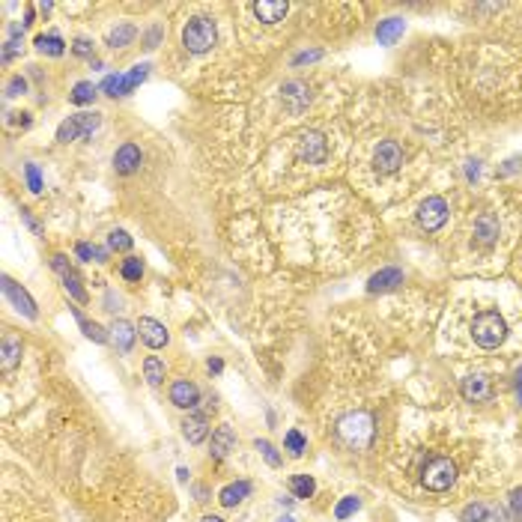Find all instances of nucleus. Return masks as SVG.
<instances>
[{
  "label": "nucleus",
  "mask_w": 522,
  "mask_h": 522,
  "mask_svg": "<svg viewBox=\"0 0 522 522\" xmlns=\"http://www.w3.org/2000/svg\"><path fill=\"white\" fill-rule=\"evenodd\" d=\"M472 338H474L477 347L493 349V347H498V343H505L507 326H505V319L498 317L495 310H484V314H477L474 323H472Z\"/></svg>",
  "instance_id": "1"
},
{
  "label": "nucleus",
  "mask_w": 522,
  "mask_h": 522,
  "mask_svg": "<svg viewBox=\"0 0 522 522\" xmlns=\"http://www.w3.org/2000/svg\"><path fill=\"white\" fill-rule=\"evenodd\" d=\"M218 42V30H215V21L212 18H191L188 24L182 27V45L191 51V54H206Z\"/></svg>",
  "instance_id": "2"
},
{
  "label": "nucleus",
  "mask_w": 522,
  "mask_h": 522,
  "mask_svg": "<svg viewBox=\"0 0 522 522\" xmlns=\"http://www.w3.org/2000/svg\"><path fill=\"white\" fill-rule=\"evenodd\" d=\"M338 433L343 436V442L352 448H368L373 442V418L368 412H352L347 418H340Z\"/></svg>",
  "instance_id": "3"
},
{
  "label": "nucleus",
  "mask_w": 522,
  "mask_h": 522,
  "mask_svg": "<svg viewBox=\"0 0 522 522\" xmlns=\"http://www.w3.org/2000/svg\"><path fill=\"white\" fill-rule=\"evenodd\" d=\"M454 481H457V465H454L451 460H445V457L430 460L424 474H421V484H424L430 493H445V490L454 486Z\"/></svg>",
  "instance_id": "4"
},
{
  "label": "nucleus",
  "mask_w": 522,
  "mask_h": 522,
  "mask_svg": "<svg viewBox=\"0 0 522 522\" xmlns=\"http://www.w3.org/2000/svg\"><path fill=\"white\" fill-rule=\"evenodd\" d=\"M102 126V114H75L69 119H63L60 129H57V140L60 143H69V140H78V138H90L93 131Z\"/></svg>",
  "instance_id": "5"
},
{
  "label": "nucleus",
  "mask_w": 522,
  "mask_h": 522,
  "mask_svg": "<svg viewBox=\"0 0 522 522\" xmlns=\"http://www.w3.org/2000/svg\"><path fill=\"white\" fill-rule=\"evenodd\" d=\"M445 218H448V203L442 197H427L418 209V221H421V227H427V230H439L445 224Z\"/></svg>",
  "instance_id": "6"
},
{
  "label": "nucleus",
  "mask_w": 522,
  "mask_h": 522,
  "mask_svg": "<svg viewBox=\"0 0 522 522\" xmlns=\"http://www.w3.org/2000/svg\"><path fill=\"white\" fill-rule=\"evenodd\" d=\"M298 152H302V159L307 164H323L326 161V138L319 135V131H305L302 135V143H298Z\"/></svg>",
  "instance_id": "7"
},
{
  "label": "nucleus",
  "mask_w": 522,
  "mask_h": 522,
  "mask_svg": "<svg viewBox=\"0 0 522 522\" xmlns=\"http://www.w3.org/2000/svg\"><path fill=\"white\" fill-rule=\"evenodd\" d=\"M51 266L63 275V287H66V293H69L72 298H78V302H87V293H84V287H81V277H78V272L72 269L69 263H66V257H60V254H57V257L51 260Z\"/></svg>",
  "instance_id": "8"
},
{
  "label": "nucleus",
  "mask_w": 522,
  "mask_h": 522,
  "mask_svg": "<svg viewBox=\"0 0 522 522\" xmlns=\"http://www.w3.org/2000/svg\"><path fill=\"white\" fill-rule=\"evenodd\" d=\"M251 9L263 24H277V21H284V15L290 13V3H287V0H257Z\"/></svg>",
  "instance_id": "9"
},
{
  "label": "nucleus",
  "mask_w": 522,
  "mask_h": 522,
  "mask_svg": "<svg viewBox=\"0 0 522 522\" xmlns=\"http://www.w3.org/2000/svg\"><path fill=\"white\" fill-rule=\"evenodd\" d=\"M138 331H140L143 343H147V347H152V349H161V347H168V340H171L168 328H164L161 323H155V319H150V317H140V323H138Z\"/></svg>",
  "instance_id": "10"
},
{
  "label": "nucleus",
  "mask_w": 522,
  "mask_h": 522,
  "mask_svg": "<svg viewBox=\"0 0 522 522\" xmlns=\"http://www.w3.org/2000/svg\"><path fill=\"white\" fill-rule=\"evenodd\" d=\"M463 397L469 400V403H486V400L493 397V385L486 376H465L463 379Z\"/></svg>",
  "instance_id": "11"
},
{
  "label": "nucleus",
  "mask_w": 522,
  "mask_h": 522,
  "mask_svg": "<svg viewBox=\"0 0 522 522\" xmlns=\"http://www.w3.org/2000/svg\"><path fill=\"white\" fill-rule=\"evenodd\" d=\"M3 293L13 298V305L21 310L24 317H30V319H36L39 317V310H36V302L27 296V290H21V287L13 281V277H3Z\"/></svg>",
  "instance_id": "12"
},
{
  "label": "nucleus",
  "mask_w": 522,
  "mask_h": 522,
  "mask_svg": "<svg viewBox=\"0 0 522 522\" xmlns=\"http://www.w3.org/2000/svg\"><path fill=\"white\" fill-rule=\"evenodd\" d=\"M171 403H173V406H180V409H194V406L200 403V391H197V385H194V382H188V379L173 382V385H171Z\"/></svg>",
  "instance_id": "13"
},
{
  "label": "nucleus",
  "mask_w": 522,
  "mask_h": 522,
  "mask_svg": "<svg viewBox=\"0 0 522 522\" xmlns=\"http://www.w3.org/2000/svg\"><path fill=\"white\" fill-rule=\"evenodd\" d=\"M376 164H379V171H385V173L397 171L400 164H403V150H400L394 140H382L379 150H376Z\"/></svg>",
  "instance_id": "14"
},
{
  "label": "nucleus",
  "mask_w": 522,
  "mask_h": 522,
  "mask_svg": "<svg viewBox=\"0 0 522 522\" xmlns=\"http://www.w3.org/2000/svg\"><path fill=\"white\" fill-rule=\"evenodd\" d=\"M114 168H117V173H123V176L135 173V171L140 168V150L135 147V143H123V147L117 150V155H114Z\"/></svg>",
  "instance_id": "15"
},
{
  "label": "nucleus",
  "mask_w": 522,
  "mask_h": 522,
  "mask_svg": "<svg viewBox=\"0 0 522 522\" xmlns=\"http://www.w3.org/2000/svg\"><path fill=\"white\" fill-rule=\"evenodd\" d=\"M236 448V433H233V427H218L215 433H212V457L215 460H224L227 454Z\"/></svg>",
  "instance_id": "16"
},
{
  "label": "nucleus",
  "mask_w": 522,
  "mask_h": 522,
  "mask_svg": "<svg viewBox=\"0 0 522 522\" xmlns=\"http://www.w3.org/2000/svg\"><path fill=\"white\" fill-rule=\"evenodd\" d=\"M135 335H138L135 326L126 323V319H117V323L110 326V338H114L119 352H131V347H135Z\"/></svg>",
  "instance_id": "17"
},
{
  "label": "nucleus",
  "mask_w": 522,
  "mask_h": 522,
  "mask_svg": "<svg viewBox=\"0 0 522 522\" xmlns=\"http://www.w3.org/2000/svg\"><path fill=\"white\" fill-rule=\"evenodd\" d=\"M397 284H403V275H400V269H382L379 275L370 277L368 290L370 293H385V290H394Z\"/></svg>",
  "instance_id": "18"
},
{
  "label": "nucleus",
  "mask_w": 522,
  "mask_h": 522,
  "mask_svg": "<svg viewBox=\"0 0 522 522\" xmlns=\"http://www.w3.org/2000/svg\"><path fill=\"white\" fill-rule=\"evenodd\" d=\"M284 102L290 110H302L307 105V87L302 81H287L284 84Z\"/></svg>",
  "instance_id": "19"
},
{
  "label": "nucleus",
  "mask_w": 522,
  "mask_h": 522,
  "mask_svg": "<svg viewBox=\"0 0 522 522\" xmlns=\"http://www.w3.org/2000/svg\"><path fill=\"white\" fill-rule=\"evenodd\" d=\"M182 433H185V439L191 442V445H200L206 436H209V424H206V415H191V418H185V424H182Z\"/></svg>",
  "instance_id": "20"
},
{
  "label": "nucleus",
  "mask_w": 522,
  "mask_h": 522,
  "mask_svg": "<svg viewBox=\"0 0 522 522\" xmlns=\"http://www.w3.org/2000/svg\"><path fill=\"white\" fill-rule=\"evenodd\" d=\"M474 236H477V242H481V245H490V242H495V236H498V221H495L490 212H484L481 218L474 221Z\"/></svg>",
  "instance_id": "21"
},
{
  "label": "nucleus",
  "mask_w": 522,
  "mask_h": 522,
  "mask_svg": "<svg viewBox=\"0 0 522 522\" xmlns=\"http://www.w3.org/2000/svg\"><path fill=\"white\" fill-rule=\"evenodd\" d=\"M248 493H251V484H248V481H236V484H227L224 490H221L218 502L224 505V507H236Z\"/></svg>",
  "instance_id": "22"
},
{
  "label": "nucleus",
  "mask_w": 522,
  "mask_h": 522,
  "mask_svg": "<svg viewBox=\"0 0 522 522\" xmlns=\"http://www.w3.org/2000/svg\"><path fill=\"white\" fill-rule=\"evenodd\" d=\"M400 33H403V18H385L376 27V39H379V45H391V42H397Z\"/></svg>",
  "instance_id": "23"
},
{
  "label": "nucleus",
  "mask_w": 522,
  "mask_h": 522,
  "mask_svg": "<svg viewBox=\"0 0 522 522\" xmlns=\"http://www.w3.org/2000/svg\"><path fill=\"white\" fill-rule=\"evenodd\" d=\"M18 361H21V343L13 340V338H6V340H3V347H0V370L9 373Z\"/></svg>",
  "instance_id": "24"
},
{
  "label": "nucleus",
  "mask_w": 522,
  "mask_h": 522,
  "mask_svg": "<svg viewBox=\"0 0 522 522\" xmlns=\"http://www.w3.org/2000/svg\"><path fill=\"white\" fill-rule=\"evenodd\" d=\"M135 36H138V27L135 24H119V27H114V30L108 33V45L110 48H126V45L135 42Z\"/></svg>",
  "instance_id": "25"
},
{
  "label": "nucleus",
  "mask_w": 522,
  "mask_h": 522,
  "mask_svg": "<svg viewBox=\"0 0 522 522\" xmlns=\"http://www.w3.org/2000/svg\"><path fill=\"white\" fill-rule=\"evenodd\" d=\"M72 314H75L78 326H81V331H84L87 338H90V340H96V343H108V331H105L102 326H99V323H90V319H87V317H84V314H81V310H78V307H72Z\"/></svg>",
  "instance_id": "26"
},
{
  "label": "nucleus",
  "mask_w": 522,
  "mask_h": 522,
  "mask_svg": "<svg viewBox=\"0 0 522 522\" xmlns=\"http://www.w3.org/2000/svg\"><path fill=\"white\" fill-rule=\"evenodd\" d=\"M290 490H293L296 498H310L314 490H317V484H314V477H310V474H296L290 481Z\"/></svg>",
  "instance_id": "27"
},
{
  "label": "nucleus",
  "mask_w": 522,
  "mask_h": 522,
  "mask_svg": "<svg viewBox=\"0 0 522 522\" xmlns=\"http://www.w3.org/2000/svg\"><path fill=\"white\" fill-rule=\"evenodd\" d=\"M36 48H39L42 54H51V57H60V54L66 51V42L51 33V36H36Z\"/></svg>",
  "instance_id": "28"
},
{
  "label": "nucleus",
  "mask_w": 522,
  "mask_h": 522,
  "mask_svg": "<svg viewBox=\"0 0 522 522\" xmlns=\"http://www.w3.org/2000/svg\"><path fill=\"white\" fill-rule=\"evenodd\" d=\"M147 75H150V66L147 63H140V66H135V69H131L126 78H123V96L126 93H131V90H135V87L138 84H143V81H147Z\"/></svg>",
  "instance_id": "29"
},
{
  "label": "nucleus",
  "mask_w": 522,
  "mask_h": 522,
  "mask_svg": "<svg viewBox=\"0 0 522 522\" xmlns=\"http://www.w3.org/2000/svg\"><path fill=\"white\" fill-rule=\"evenodd\" d=\"M96 87L90 84V81H81V84H75V90H72V102L75 105H93V99H96Z\"/></svg>",
  "instance_id": "30"
},
{
  "label": "nucleus",
  "mask_w": 522,
  "mask_h": 522,
  "mask_svg": "<svg viewBox=\"0 0 522 522\" xmlns=\"http://www.w3.org/2000/svg\"><path fill=\"white\" fill-rule=\"evenodd\" d=\"M143 376H147L150 385H159V382L164 379V364L155 358V355H150V358L143 361Z\"/></svg>",
  "instance_id": "31"
},
{
  "label": "nucleus",
  "mask_w": 522,
  "mask_h": 522,
  "mask_svg": "<svg viewBox=\"0 0 522 522\" xmlns=\"http://www.w3.org/2000/svg\"><path fill=\"white\" fill-rule=\"evenodd\" d=\"M123 78H126V75H108L99 90H102L105 96H114V99H117V96H123Z\"/></svg>",
  "instance_id": "32"
},
{
  "label": "nucleus",
  "mask_w": 522,
  "mask_h": 522,
  "mask_svg": "<svg viewBox=\"0 0 522 522\" xmlns=\"http://www.w3.org/2000/svg\"><path fill=\"white\" fill-rule=\"evenodd\" d=\"M108 248L110 251H129L131 248V236H129L126 230H114L108 236Z\"/></svg>",
  "instance_id": "33"
},
{
  "label": "nucleus",
  "mask_w": 522,
  "mask_h": 522,
  "mask_svg": "<svg viewBox=\"0 0 522 522\" xmlns=\"http://www.w3.org/2000/svg\"><path fill=\"white\" fill-rule=\"evenodd\" d=\"M140 275H143V263L138 257L123 260V277L126 281H140Z\"/></svg>",
  "instance_id": "34"
},
{
  "label": "nucleus",
  "mask_w": 522,
  "mask_h": 522,
  "mask_svg": "<svg viewBox=\"0 0 522 522\" xmlns=\"http://www.w3.org/2000/svg\"><path fill=\"white\" fill-rule=\"evenodd\" d=\"M486 516H490V510L484 505H469L463 510V522H486Z\"/></svg>",
  "instance_id": "35"
},
{
  "label": "nucleus",
  "mask_w": 522,
  "mask_h": 522,
  "mask_svg": "<svg viewBox=\"0 0 522 522\" xmlns=\"http://www.w3.org/2000/svg\"><path fill=\"white\" fill-rule=\"evenodd\" d=\"M287 451H290L293 457H298V454L305 451V436H302L298 430H290V433H287Z\"/></svg>",
  "instance_id": "36"
},
{
  "label": "nucleus",
  "mask_w": 522,
  "mask_h": 522,
  "mask_svg": "<svg viewBox=\"0 0 522 522\" xmlns=\"http://www.w3.org/2000/svg\"><path fill=\"white\" fill-rule=\"evenodd\" d=\"M257 451L266 457V463L269 465H281V457H277V451H275V445L272 442H266V439H257Z\"/></svg>",
  "instance_id": "37"
},
{
  "label": "nucleus",
  "mask_w": 522,
  "mask_h": 522,
  "mask_svg": "<svg viewBox=\"0 0 522 522\" xmlns=\"http://www.w3.org/2000/svg\"><path fill=\"white\" fill-rule=\"evenodd\" d=\"M24 173H27V185H30V191H33V194H39V191H42V176H39V168H36V164H24Z\"/></svg>",
  "instance_id": "38"
},
{
  "label": "nucleus",
  "mask_w": 522,
  "mask_h": 522,
  "mask_svg": "<svg viewBox=\"0 0 522 522\" xmlns=\"http://www.w3.org/2000/svg\"><path fill=\"white\" fill-rule=\"evenodd\" d=\"M355 510H358V498H355V495H347V498H343V502L338 505L335 516H338V519H347L349 514H355Z\"/></svg>",
  "instance_id": "39"
},
{
  "label": "nucleus",
  "mask_w": 522,
  "mask_h": 522,
  "mask_svg": "<svg viewBox=\"0 0 522 522\" xmlns=\"http://www.w3.org/2000/svg\"><path fill=\"white\" fill-rule=\"evenodd\" d=\"M24 90H27V81H24V78H21V75H15L13 81L6 84V96H21Z\"/></svg>",
  "instance_id": "40"
},
{
  "label": "nucleus",
  "mask_w": 522,
  "mask_h": 522,
  "mask_svg": "<svg viewBox=\"0 0 522 522\" xmlns=\"http://www.w3.org/2000/svg\"><path fill=\"white\" fill-rule=\"evenodd\" d=\"M323 57V51H302V54H296L293 57V66H302V63H314Z\"/></svg>",
  "instance_id": "41"
},
{
  "label": "nucleus",
  "mask_w": 522,
  "mask_h": 522,
  "mask_svg": "<svg viewBox=\"0 0 522 522\" xmlns=\"http://www.w3.org/2000/svg\"><path fill=\"white\" fill-rule=\"evenodd\" d=\"M510 510H514V519L522 522V490H516L510 495Z\"/></svg>",
  "instance_id": "42"
},
{
  "label": "nucleus",
  "mask_w": 522,
  "mask_h": 522,
  "mask_svg": "<svg viewBox=\"0 0 522 522\" xmlns=\"http://www.w3.org/2000/svg\"><path fill=\"white\" fill-rule=\"evenodd\" d=\"M72 51L78 54V57H90V54H93V45H90V42H87V39H75Z\"/></svg>",
  "instance_id": "43"
},
{
  "label": "nucleus",
  "mask_w": 522,
  "mask_h": 522,
  "mask_svg": "<svg viewBox=\"0 0 522 522\" xmlns=\"http://www.w3.org/2000/svg\"><path fill=\"white\" fill-rule=\"evenodd\" d=\"M75 251H78V257H81V260H93L96 254H99V248H96V245H87V242H81V245H78Z\"/></svg>",
  "instance_id": "44"
},
{
  "label": "nucleus",
  "mask_w": 522,
  "mask_h": 522,
  "mask_svg": "<svg viewBox=\"0 0 522 522\" xmlns=\"http://www.w3.org/2000/svg\"><path fill=\"white\" fill-rule=\"evenodd\" d=\"M21 218H24V224L33 230V233H42V227H39V221L36 218H33L30 212H27V209H21Z\"/></svg>",
  "instance_id": "45"
},
{
  "label": "nucleus",
  "mask_w": 522,
  "mask_h": 522,
  "mask_svg": "<svg viewBox=\"0 0 522 522\" xmlns=\"http://www.w3.org/2000/svg\"><path fill=\"white\" fill-rule=\"evenodd\" d=\"M159 36H161V30H159V27L150 30V36H147V48H155V42H159Z\"/></svg>",
  "instance_id": "46"
},
{
  "label": "nucleus",
  "mask_w": 522,
  "mask_h": 522,
  "mask_svg": "<svg viewBox=\"0 0 522 522\" xmlns=\"http://www.w3.org/2000/svg\"><path fill=\"white\" fill-rule=\"evenodd\" d=\"M209 370H212V373H221V370H224V361H221V358H212V361H209Z\"/></svg>",
  "instance_id": "47"
},
{
  "label": "nucleus",
  "mask_w": 522,
  "mask_h": 522,
  "mask_svg": "<svg viewBox=\"0 0 522 522\" xmlns=\"http://www.w3.org/2000/svg\"><path fill=\"white\" fill-rule=\"evenodd\" d=\"M516 394H519V403H522V370L516 373Z\"/></svg>",
  "instance_id": "48"
},
{
  "label": "nucleus",
  "mask_w": 522,
  "mask_h": 522,
  "mask_svg": "<svg viewBox=\"0 0 522 522\" xmlns=\"http://www.w3.org/2000/svg\"><path fill=\"white\" fill-rule=\"evenodd\" d=\"M176 477H180V484L188 481V469H176Z\"/></svg>",
  "instance_id": "49"
},
{
  "label": "nucleus",
  "mask_w": 522,
  "mask_h": 522,
  "mask_svg": "<svg viewBox=\"0 0 522 522\" xmlns=\"http://www.w3.org/2000/svg\"><path fill=\"white\" fill-rule=\"evenodd\" d=\"M51 9H54V3H39V13H42V15H48Z\"/></svg>",
  "instance_id": "50"
},
{
  "label": "nucleus",
  "mask_w": 522,
  "mask_h": 522,
  "mask_svg": "<svg viewBox=\"0 0 522 522\" xmlns=\"http://www.w3.org/2000/svg\"><path fill=\"white\" fill-rule=\"evenodd\" d=\"M33 24V6H27V15H24V27Z\"/></svg>",
  "instance_id": "51"
},
{
  "label": "nucleus",
  "mask_w": 522,
  "mask_h": 522,
  "mask_svg": "<svg viewBox=\"0 0 522 522\" xmlns=\"http://www.w3.org/2000/svg\"><path fill=\"white\" fill-rule=\"evenodd\" d=\"M200 522H224V519H218V516H203Z\"/></svg>",
  "instance_id": "52"
},
{
  "label": "nucleus",
  "mask_w": 522,
  "mask_h": 522,
  "mask_svg": "<svg viewBox=\"0 0 522 522\" xmlns=\"http://www.w3.org/2000/svg\"><path fill=\"white\" fill-rule=\"evenodd\" d=\"M281 522H296V519H293V516H284V519H281Z\"/></svg>",
  "instance_id": "53"
}]
</instances>
